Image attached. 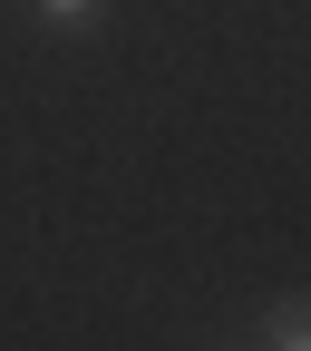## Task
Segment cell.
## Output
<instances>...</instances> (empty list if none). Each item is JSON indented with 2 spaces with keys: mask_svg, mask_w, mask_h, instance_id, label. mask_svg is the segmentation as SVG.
Returning <instances> with one entry per match:
<instances>
[{
  "mask_svg": "<svg viewBox=\"0 0 311 351\" xmlns=\"http://www.w3.org/2000/svg\"><path fill=\"white\" fill-rule=\"evenodd\" d=\"M253 341H282V351H311V302H273Z\"/></svg>",
  "mask_w": 311,
  "mask_h": 351,
  "instance_id": "1",
  "label": "cell"
},
{
  "mask_svg": "<svg viewBox=\"0 0 311 351\" xmlns=\"http://www.w3.org/2000/svg\"><path fill=\"white\" fill-rule=\"evenodd\" d=\"M39 20H49V29H98L107 0H39Z\"/></svg>",
  "mask_w": 311,
  "mask_h": 351,
  "instance_id": "2",
  "label": "cell"
}]
</instances>
